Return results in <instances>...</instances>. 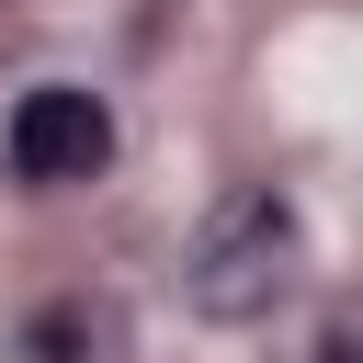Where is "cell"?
Masks as SVG:
<instances>
[{
	"mask_svg": "<svg viewBox=\"0 0 363 363\" xmlns=\"http://www.w3.org/2000/svg\"><path fill=\"white\" fill-rule=\"evenodd\" d=\"M295 363H363V295H329L295 340Z\"/></svg>",
	"mask_w": 363,
	"mask_h": 363,
	"instance_id": "obj_4",
	"label": "cell"
},
{
	"mask_svg": "<svg viewBox=\"0 0 363 363\" xmlns=\"http://www.w3.org/2000/svg\"><path fill=\"white\" fill-rule=\"evenodd\" d=\"M113 159V113H102V91H68V79H45V91H23L11 102V170L34 182V193H57V182H91Z\"/></svg>",
	"mask_w": 363,
	"mask_h": 363,
	"instance_id": "obj_2",
	"label": "cell"
},
{
	"mask_svg": "<svg viewBox=\"0 0 363 363\" xmlns=\"http://www.w3.org/2000/svg\"><path fill=\"white\" fill-rule=\"evenodd\" d=\"M113 352H125V318H113V306H91V295L45 306V318L11 340V363H113Z\"/></svg>",
	"mask_w": 363,
	"mask_h": 363,
	"instance_id": "obj_3",
	"label": "cell"
},
{
	"mask_svg": "<svg viewBox=\"0 0 363 363\" xmlns=\"http://www.w3.org/2000/svg\"><path fill=\"white\" fill-rule=\"evenodd\" d=\"M284 284H295V204H284L272 182L216 193L204 227H193V250H182V295H193L204 318H272Z\"/></svg>",
	"mask_w": 363,
	"mask_h": 363,
	"instance_id": "obj_1",
	"label": "cell"
}]
</instances>
